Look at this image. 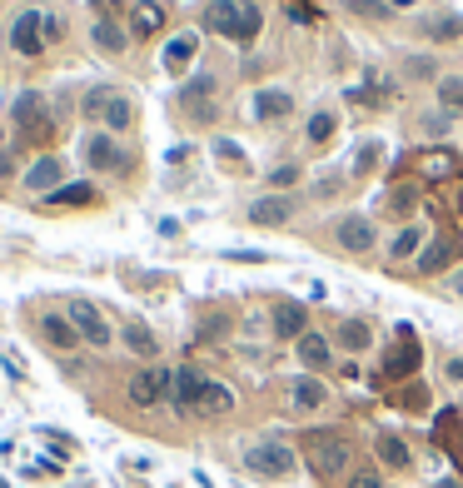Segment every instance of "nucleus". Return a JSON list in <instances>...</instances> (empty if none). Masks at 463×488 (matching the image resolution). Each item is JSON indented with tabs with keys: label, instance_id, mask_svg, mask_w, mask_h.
Instances as JSON below:
<instances>
[{
	"label": "nucleus",
	"instance_id": "obj_1",
	"mask_svg": "<svg viewBox=\"0 0 463 488\" xmlns=\"http://www.w3.org/2000/svg\"><path fill=\"white\" fill-rule=\"evenodd\" d=\"M200 26L210 30V36L235 40V45H254L259 30H264V11L254 0H210L204 15H200Z\"/></svg>",
	"mask_w": 463,
	"mask_h": 488
},
{
	"label": "nucleus",
	"instance_id": "obj_2",
	"mask_svg": "<svg viewBox=\"0 0 463 488\" xmlns=\"http://www.w3.org/2000/svg\"><path fill=\"white\" fill-rule=\"evenodd\" d=\"M304 463H309V474H314V478H324V484L344 478V468H349V438L334 434V428L304 434Z\"/></svg>",
	"mask_w": 463,
	"mask_h": 488
},
{
	"label": "nucleus",
	"instance_id": "obj_3",
	"mask_svg": "<svg viewBox=\"0 0 463 488\" xmlns=\"http://www.w3.org/2000/svg\"><path fill=\"white\" fill-rule=\"evenodd\" d=\"M80 115H85L90 125H100V130H110V135H130V125H135V100H130L125 90H90L85 95V105H80Z\"/></svg>",
	"mask_w": 463,
	"mask_h": 488
},
{
	"label": "nucleus",
	"instance_id": "obj_4",
	"mask_svg": "<svg viewBox=\"0 0 463 488\" xmlns=\"http://www.w3.org/2000/svg\"><path fill=\"white\" fill-rule=\"evenodd\" d=\"M180 115H185V125L195 130H210L220 120V76L200 70V76H189L180 85Z\"/></svg>",
	"mask_w": 463,
	"mask_h": 488
},
{
	"label": "nucleus",
	"instance_id": "obj_5",
	"mask_svg": "<svg viewBox=\"0 0 463 488\" xmlns=\"http://www.w3.org/2000/svg\"><path fill=\"white\" fill-rule=\"evenodd\" d=\"M244 468H250L254 478H264V484H284V478H294L299 459H294V449L279 444V438H259V444L244 449Z\"/></svg>",
	"mask_w": 463,
	"mask_h": 488
},
{
	"label": "nucleus",
	"instance_id": "obj_6",
	"mask_svg": "<svg viewBox=\"0 0 463 488\" xmlns=\"http://www.w3.org/2000/svg\"><path fill=\"white\" fill-rule=\"evenodd\" d=\"M80 160L95 170V175H130L135 170V155L125 150V140L120 135H110V130H95V135L85 140V150H80Z\"/></svg>",
	"mask_w": 463,
	"mask_h": 488
},
{
	"label": "nucleus",
	"instance_id": "obj_7",
	"mask_svg": "<svg viewBox=\"0 0 463 488\" xmlns=\"http://www.w3.org/2000/svg\"><path fill=\"white\" fill-rule=\"evenodd\" d=\"M424 369V344L413 339V329H399V344H388L384 359H379V384H403Z\"/></svg>",
	"mask_w": 463,
	"mask_h": 488
},
{
	"label": "nucleus",
	"instance_id": "obj_8",
	"mask_svg": "<svg viewBox=\"0 0 463 488\" xmlns=\"http://www.w3.org/2000/svg\"><path fill=\"white\" fill-rule=\"evenodd\" d=\"M65 314H70V324H76L80 344H90V349H110V344H115V329H110V319H105V314L95 309L90 300L70 294V300H65Z\"/></svg>",
	"mask_w": 463,
	"mask_h": 488
},
{
	"label": "nucleus",
	"instance_id": "obj_9",
	"mask_svg": "<svg viewBox=\"0 0 463 488\" xmlns=\"http://www.w3.org/2000/svg\"><path fill=\"white\" fill-rule=\"evenodd\" d=\"M413 175L424 185H449V180H463V155L449 150V145H428V150L413 155Z\"/></svg>",
	"mask_w": 463,
	"mask_h": 488
},
{
	"label": "nucleus",
	"instance_id": "obj_10",
	"mask_svg": "<svg viewBox=\"0 0 463 488\" xmlns=\"http://www.w3.org/2000/svg\"><path fill=\"white\" fill-rule=\"evenodd\" d=\"M11 51L26 55V60H40V55L51 51V40H45V11H20L11 20Z\"/></svg>",
	"mask_w": 463,
	"mask_h": 488
},
{
	"label": "nucleus",
	"instance_id": "obj_11",
	"mask_svg": "<svg viewBox=\"0 0 463 488\" xmlns=\"http://www.w3.org/2000/svg\"><path fill=\"white\" fill-rule=\"evenodd\" d=\"M294 214H299V195H264V200H254L244 210V220L254 229H284Z\"/></svg>",
	"mask_w": 463,
	"mask_h": 488
},
{
	"label": "nucleus",
	"instance_id": "obj_12",
	"mask_svg": "<svg viewBox=\"0 0 463 488\" xmlns=\"http://www.w3.org/2000/svg\"><path fill=\"white\" fill-rule=\"evenodd\" d=\"M170 399V369L160 364H145L140 374H130V404L135 409H155V404Z\"/></svg>",
	"mask_w": 463,
	"mask_h": 488
},
{
	"label": "nucleus",
	"instance_id": "obj_13",
	"mask_svg": "<svg viewBox=\"0 0 463 488\" xmlns=\"http://www.w3.org/2000/svg\"><path fill=\"white\" fill-rule=\"evenodd\" d=\"M204 384L210 379L200 374V369H175L170 374V404H175V413H200V399H204Z\"/></svg>",
	"mask_w": 463,
	"mask_h": 488
},
{
	"label": "nucleus",
	"instance_id": "obj_14",
	"mask_svg": "<svg viewBox=\"0 0 463 488\" xmlns=\"http://www.w3.org/2000/svg\"><path fill=\"white\" fill-rule=\"evenodd\" d=\"M334 239H339V250H349V254H369L379 244V229L369 214H344L334 225Z\"/></svg>",
	"mask_w": 463,
	"mask_h": 488
},
{
	"label": "nucleus",
	"instance_id": "obj_15",
	"mask_svg": "<svg viewBox=\"0 0 463 488\" xmlns=\"http://www.w3.org/2000/svg\"><path fill=\"white\" fill-rule=\"evenodd\" d=\"M130 40H155V36H164V26H170V15H164V5L160 0H135L130 5Z\"/></svg>",
	"mask_w": 463,
	"mask_h": 488
},
{
	"label": "nucleus",
	"instance_id": "obj_16",
	"mask_svg": "<svg viewBox=\"0 0 463 488\" xmlns=\"http://www.w3.org/2000/svg\"><path fill=\"white\" fill-rule=\"evenodd\" d=\"M453 260H463V239L459 235H438V239H428L424 244V254H419V275H443Z\"/></svg>",
	"mask_w": 463,
	"mask_h": 488
},
{
	"label": "nucleus",
	"instance_id": "obj_17",
	"mask_svg": "<svg viewBox=\"0 0 463 488\" xmlns=\"http://www.w3.org/2000/svg\"><path fill=\"white\" fill-rule=\"evenodd\" d=\"M60 185H65V160L60 155H40L36 164H26V189L30 195L45 200V195H55Z\"/></svg>",
	"mask_w": 463,
	"mask_h": 488
},
{
	"label": "nucleus",
	"instance_id": "obj_18",
	"mask_svg": "<svg viewBox=\"0 0 463 488\" xmlns=\"http://www.w3.org/2000/svg\"><path fill=\"white\" fill-rule=\"evenodd\" d=\"M200 60V36L195 30H180V36L164 40V51H160V65L170 70V76H185L189 65Z\"/></svg>",
	"mask_w": 463,
	"mask_h": 488
},
{
	"label": "nucleus",
	"instance_id": "obj_19",
	"mask_svg": "<svg viewBox=\"0 0 463 488\" xmlns=\"http://www.w3.org/2000/svg\"><path fill=\"white\" fill-rule=\"evenodd\" d=\"M36 329H40V339H45L51 349H60V354H70L80 344V334H76V324H70V314L65 309H45L36 319Z\"/></svg>",
	"mask_w": 463,
	"mask_h": 488
},
{
	"label": "nucleus",
	"instance_id": "obj_20",
	"mask_svg": "<svg viewBox=\"0 0 463 488\" xmlns=\"http://www.w3.org/2000/svg\"><path fill=\"white\" fill-rule=\"evenodd\" d=\"M269 324H275V339H289V344H299L309 334V314H304L299 300H279L275 314H269Z\"/></svg>",
	"mask_w": 463,
	"mask_h": 488
},
{
	"label": "nucleus",
	"instance_id": "obj_21",
	"mask_svg": "<svg viewBox=\"0 0 463 488\" xmlns=\"http://www.w3.org/2000/svg\"><path fill=\"white\" fill-rule=\"evenodd\" d=\"M289 115H294V95H289V90H279V85L254 90V120H259V125H279Z\"/></svg>",
	"mask_w": 463,
	"mask_h": 488
},
{
	"label": "nucleus",
	"instance_id": "obj_22",
	"mask_svg": "<svg viewBox=\"0 0 463 488\" xmlns=\"http://www.w3.org/2000/svg\"><path fill=\"white\" fill-rule=\"evenodd\" d=\"M15 135H20V145H30V150L55 155V140H60V110H45L40 120H30V125L15 130Z\"/></svg>",
	"mask_w": 463,
	"mask_h": 488
},
{
	"label": "nucleus",
	"instance_id": "obj_23",
	"mask_svg": "<svg viewBox=\"0 0 463 488\" xmlns=\"http://www.w3.org/2000/svg\"><path fill=\"white\" fill-rule=\"evenodd\" d=\"M424 244H428V225H424V220H409L399 235L388 239V260H394V264L419 260V254H424Z\"/></svg>",
	"mask_w": 463,
	"mask_h": 488
},
{
	"label": "nucleus",
	"instance_id": "obj_24",
	"mask_svg": "<svg viewBox=\"0 0 463 488\" xmlns=\"http://www.w3.org/2000/svg\"><path fill=\"white\" fill-rule=\"evenodd\" d=\"M329 404V388L319 384L314 374H299L294 384H289V409L294 413H319Z\"/></svg>",
	"mask_w": 463,
	"mask_h": 488
},
{
	"label": "nucleus",
	"instance_id": "obj_25",
	"mask_svg": "<svg viewBox=\"0 0 463 488\" xmlns=\"http://www.w3.org/2000/svg\"><path fill=\"white\" fill-rule=\"evenodd\" d=\"M90 45L100 55H125L130 51V26L125 20H95V26H90Z\"/></svg>",
	"mask_w": 463,
	"mask_h": 488
},
{
	"label": "nucleus",
	"instance_id": "obj_26",
	"mask_svg": "<svg viewBox=\"0 0 463 488\" xmlns=\"http://www.w3.org/2000/svg\"><path fill=\"white\" fill-rule=\"evenodd\" d=\"M294 354H299V364L309 369V374H319V369H329V364H334V344H329L319 329H309V334L294 344Z\"/></svg>",
	"mask_w": 463,
	"mask_h": 488
},
{
	"label": "nucleus",
	"instance_id": "obj_27",
	"mask_svg": "<svg viewBox=\"0 0 463 488\" xmlns=\"http://www.w3.org/2000/svg\"><path fill=\"white\" fill-rule=\"evenodd\" d=\"M334 135H339V115L334 110H314L309 120H304V145H309V150H329Z\"/></svg>",
	"mask_w": 463,
	"mask_h": 488
},
{
	"label": "nucleus",
	"instance_id": "obj_28",
	"mask_svg": "<svg viewBox=\"0 0 463 488\" xmlns=\"http://www.w3.org/2000/svg\"><path fill=\"white\" fill-rule=\"evenodd\" d=\"M334 344L344 354H363L374 344V329H369V319H344V324L334 329Z\"/></svg>",
	"mask_w": 463,
	"mask_h": 488
},
{
	"label": "nucleus",
	"instance_id": "obj_29",
	"mask_svg": "<svg viewBox=\"0 0 463 488\" xmlns=\"http://www.w3.org/2000/svg\"><path fill=\"white\" fill-rule=\"evenodd\" d=\"M225 413H235V388L210 379L204 384V399H200V419H225Z\"/></svg>",
	"mask_w": 463,
	"mask_h": 488
},
{
	"label": "nucleus",
	"instance_id": "obj_30",
	"mask_svg": "<svg viewBox=\"0 0 463 488\" xmlns=\"http://www.w3.org/2000/svg\"><path fill=\"white\" fill-rule=\"evenodd\" d=\"M45 110H51V105H45V95H40V90H20V95L11 100V125L26 130L30 120H40Z\"/></svg>",
	"mask_w": 463,
	"mask_h": 488
},
{
	"label": "nucleus",
	"instance_id": "obj_31",
	"mask_svg": "<svg viewBox=\"0 0 463 488\" xmlns=\"http://www.w3.org/2000/svg\"><path fill=\"white\" fill-rule=\"evenodd\" d=\"M374 453H379V459H384V468H394V474H403V468H409V463H413L409 444H403L399 434H379Z\"/></svg>",
	"mask_w": 463,
	"mask_h": 488
},
{
	"label": "nucleus",
	"instance_id": "obj_32",
	"mask_svg": "<svg viewBox=\"0 0 463 488\" xmlns=\"http://www.w3.org/2000/svg\"><path fill=\"white\" fill-rule=\"evenodd\" d=\"M40 204H51V210H60V204H100V195H95V185L76 180V185H60L55 195H45Z\"/></svg>",
	"mask_w": 463,
	"mask_h": 488
},
{
	"label": "nucleus",
	"instance_id": "obj_33",
	"mask_svg": "<svg viewBox=\"0 0 463 488\" xmlns=\"http://www.w3.org/2000/svg\"><path fill=\"white\" fill-rule=\"evenodd\" d=\"M125 349L135 354V359H155V354H160V339H155V329L130 324V329H125Z\"/></svg>",
	"mask_w": 463,
	"mask_h": 488
},
{
	"label": "nucleus",
	"instance_id": "obj_34",
	"mask_svg": "<svg viewBox=\"0 0 463 488\" xmlns=\"http://www.w3.org/2000/svg\"><path fill=\"white\" fill-rule=\"evenodd\" d=\"M304 180V164H275V170H269V175H264V185L275 189V195H294V185H299Z\"/></svg>",
	"mask_w": 463,
	"mask_h": 488
},
{
	"label": "nucleus",
	"instance_id": "obj_35",
	"mask_svg": "<svg viewBox=\"0 0 463 488\" xmlns=\"http://www.w3.org/2000/svg\"><path fill=\"white\" fill-rule=\"evenodd\" d=\"M434 95H438V105H443L449 115H463V76H438Z\"/></svg>",
	"mask_w": 463,
	"mask_h": 488
},
{
	"label": "nucleus",
	"instance_id": "obj_36",
	"mask_svg": "<svg viewBox=\"0 0 463 488\" xmlns=\"http://www.w3.org/2000/svg\"><path fill=\"white\" fill-rule=\"evenodd\" d=\"M384 160H388L384 140H363V145H359V155H354V175H374V170H379Z\"/></svg>",
	"mask_w": 463,
	"mask_h": 488
},
{
	"label": "nucleus",
	"instance_id": "obj_37",
	"mask_svg": "<svg viewBox=\"0 0 463 488\" xmlns=\"http://www.w3.org/2000/svg\"><path fill=\"white\" fill-rule=\"evenodd\" d=\"M424 36L438 40V45H443V40H459L463 36V15H434V20H424Z\"/></svg>",
	"mask_w": 463,
	"mask_h": 488
},
{
	"label": "nucleus",
	"instance_id": "obj_38",
	"mask_svg": "<svg viewBox=\"0 0 463 488\" xmlns=\"http://www.w3.org/2000/svg\"><path fill=\"white\" fill-rule=\"evenodd\" d=\"M214 160L225 164V170H235V175H250V160H244V150H239L235 140H214Z\"/></svg>",
	"mask_w": 463,
	"mask_h": 488
},
{
	"label": "nucleus",
	"instance_id": "obj_39",
	"mask_svg": "<svg viewBox=\"0 0 463 488\" xmlns=\"http://www.w3.org/2000/svg\"><path fill=\"white\" fill-rule=\"evenodd\" d=\"M344 11H349V15H363V20H394L388 0H344Z\"/></svg>",
	"mask_w": 463,
	"mask_h": 488
},
{
	"label": "nucleus",
	"instance_id": "obj_40",
	"mask_svg": "<svg viewBox=\"0 0 463 488\" xmlns=\"http://www.w3.org/2000/svg\"><path fill=\"white\" fill-rule=\"evenodd\" d=\"M344 488H384V474H379V468H354V474L344 478Z\"/></svg>",
	"mask_w": 463,
	"mask_h": 488
},
{
	"label": "nucleus",
	"instance_id": "obj_41",
	"mask_svg": "<svg viewBox=\"0 0 463 488\" xmlns=\"http://www.w3.org/2000/svg\"><path fill=\"white\" fill-rule=\"evenodd\" d=\"M409 76H424V80H434L438 85V65H434V55H409V65H403Z\"/></svg>",
	"mask_w": 463,
	"mask_h": 488
},
{
	"label": "nucleus",
	"instance_id": "obj_42",
	"mask_svg": "<svg viewBox=\"0 0 463 488\" xmlns=\"http://www.w3.org/2000/svg\"><path fill=\"white\" fill-rule=\"evenodd\" d=\"M399 409H428V388L424 384H409L399 394Z\"/></svg>",
	"mask_w": 463,
	"mask_h": 488
},
{
	"label": "nucleus",
	"instance_id": "obj_43",
	"mask_svg": "<svg viewBox=\"0 0 463 488\" xmlns=\"http://www.w3.org/2000/svg\"><path fill=\"white\" fill-rule=\"evenodd\" d=\"M339 189H344V175H339V170H329V175L314 185V195H319V200H329V195H339Z\"/></svg>",
	"mask_w": 463,
	"mask_h": 488
},
{
	"label": "nucleus",
	"instance_id": "obj_44",
	"mask_svg": "<svg viewBox=\"0 0 463 488\" xmlns=\"http://www.w3.org/2000/svg\"><path fill=\"white\" fill-rule=\"evenodd\" d=\"M225 260L229 264H264L269 254H264V250H225Z\"/></svg>",
	"mask_w": 463,
	"mask_h": 488
},
{
	"label": "nucleus",
	"instance_id": "obj_45",
	"mask_svg": "<svg viewBox=\"0 0 463 488\" xmlns=\"http://www.w3.org/2000/svg\"><path fill=\"white\" fill-rule=\"evenodd\" d=\"M45 40H51V45H60V40H65V20L55 11H45Z\"/></svg>",
	"mask_w": 463,
	"mask_h": 488
},
{
	"label": "nucleus",
	"instance_id": "obj_46",
	"mask_svg": "<svg viewBox=\"0 0 463 488\" xmlns=\"http://www.w3.org/2000/svg\"><path fill=\"white\" fill-rule=\"evenodd\" d=\"M95 11H100V20H120V0H90Z\"/></svg>",
	"mask_w": 463,
	"mask_h": 488
},
{
	"label": "nucleus",
	"instance_id": "obj_47",
	"mask_svg": "<svg viewBox=\"0 0 463 488\" xmlns=\"http://www.w3.org/2000/svg\"><path fill=\"white\" fill-rule=\"evenodd\" d=\"M449 379H459V384H463V359H449Z\"/></svg>",
	"mask_w": 463,
	"mask_h": 488
},
{
	"label": "nucleus",
	"instance_id": "obj_48",
	"mask_svg": "<svg viewBox=\"0 0 463 488\" xmlns=\"http://www.w3.org/2000/svg\"><path fill=\"white\" fill-rule=\"evenodd\" d=\"M449 284H453V294H459V300H463V269H459V275L449 279Z\"/></svg>",
	"mask_w": 463,
	"mask_h": 488
},
{
	"label": "nucleus",
	"instance_id": "obj_49",
	"mask_svg": "<svg viewBox=\"0 0 463 488\" xmlns=\"http://www.w3.org/2000/svg\"><path fill=\"white\" fill-rule=\"evenodd\" d=\"M434 488H463V484H453V478H443V484H434Z\"/></svg>",
	"mask_w": 463,
	"mask_h": 488
},
{
	"label": "nucleus",
	"instance_id": "obj_50",
	"mask_svg": "<svg viewBox=\"0 0 463 488\" xmlns=\"http://www.w3.org/2000/svg\"><path fill=\"white\" fill-rule=\"evenodd\" d=\"M459 214H463V200H459Z\"/></svg>",
	"mask_w": 463,
	"mask_h": 488
}]
</instances>
